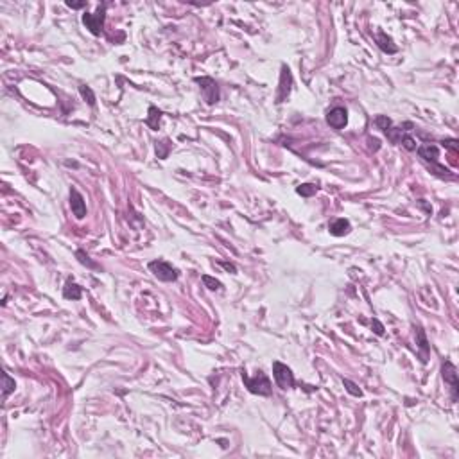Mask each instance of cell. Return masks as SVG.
<instances>
[{
  "label": "cell",
  "instance_id": "cell-1",
  "mask_svg": "<svg viewBox=\"0 0 459 459\" xmlns=\"http://www.w3.org/2000/svg\"><path fill=\"white\" fill-rule=\"evenodd\" d=\"M240 377H242L244 386L248 387L249 393L253 395H260V397H271L273 395V384L269 380V377L264 373V371H257L255 377H249L246 371H240Z\"/></svg>",
  "mask_w": 459,
  "mask_h": 459
},
{
  "label": "cell",
  "instance_id": "cell-2",
  "mask_svg": "<svg viewBox=\"0 0 459 459\" xmlns=\"http://www.w3.org/2000/svg\"><path fill=\"white\" fill-rule=\"evenodd\" d=\"M147 267H149V271L153 273L158 280H161V282H174V280H178V277H180V273H178L176 267H172L165 260H153V262H149Z\"/></svg>",
  "mask_w": 459,
  "mask_h": 459
},
{
  "label": "cell",
  "instance_id": "cell-3",
  "mask_svg": "<svg viewBox=\"0 0 459 459\" xmlns=\"http://www.w3.org/2000/svg\"><path fill=\"white\" fill-rule=\"evenodd\" d=\"M273 377H275V382L278 384V387H282V389H291L296 384L293 370L287 364H282L280 360L273 362Z\"/></svg>",
  "mask_w": 459,
  "mask_h": 459
},
{
  "label": "cell",
  "instance_id": "cell-4",
  "mask_svg": "<svg viewBox=\"0 0 459 459\" xmlns=\"http://www.w3.org/2000/svg\"><path fill=\"white\" fill-rule=\"evenodd\" d=\"M104 20H106V4L97 7V11L94 15H90V13H84L83 15V23L94 36H99L100 34L102 27H104Z\"/></svg>",
  "mask_w": 459,
  "mask_h": 459
},
{
  "label": "cell",
  "instance_id": "cell-5",
  "mask_svg": "<svg viewBox=\"0 0 459 459\" xmlns=\"http://www.w3.org/2000/svg\"><path fill=\"white\" fill-rule=\"evenodd\" d=\"M441 375L445 384L448 386V391H450V399L452 402L458 400V391H459V382H458V368L450 362V360H445L441 364Z\"/></svg>",
  "mask_w": 459,
  "mask_h": 459
},
{
  "label": "cell",
  "instance_id": "cell-6",
  "mask_svg": "<svg viewBox=\"0 0 459 459\" xmlns=\"http://www.w3.org/2000/svg\"><path fill=\"white\" fill-rule=\"evenodd\" d=\"M196 83L200 84L203 99L206 100V104H216L219 100V86L212 78H196Z\"/></svg>",
  "mask_w": 459,
  "mask_h": 459
},
{
  "label": "cell",
  "instance_id": "cell-7",
  "mask_svg": "<svg viewBox=\"0 0 459 459\" xmlns=\"http://www.w3.org/2000/svg\"><path fill=\"white\" fill-rule=\"evenodd\" d=\"M326 124L334 129H343L348 124V111L343 106H338L326 113Z\"/></svg>",
  "mask_w": 459,
  "mask_h": 459
},
{
  "label": "cell",
  "instance_id": "cell-8",
  "mask_svg": "<svg viewBox=\"0 0 459 459\" xmlns=\"http://www.w3.org/2000/svg\"><path fill=\"white\" fill-rule=\"evenodd\" d=\"M70 208H72V214L76 216V219H84V217H86V203H84V198L76 188H70Z\"/></svg>",
  "mask_w": 459,
  "mask_h": 459
},
{
  "label": "cell",
  "instance_id": "cell-9",
  "mask_svg": "<svg viewBox=\"0 0 459 459\" xmlns=\"http://www.w3.org/2000/svg\"><path fill=\"white\" fill-rule=\"evenodd\" d=\"M328 232L334 237H344L352 232V224H350L348 219H343V217H338V219H332L328 222Z\"/></svg>",
  "mask_w": 459,
  "mask_h": 459
},
{
  "label": "cell",
  "instance_id": "cell-10",
  "mask_svg": "<svg viewBox=\"0 0 459 459\" xmlns=\"http://www.w3.org/2000/svg\"><path fill=\"white\" fill-rule=\"evenodd\" d=\"M375 40H377V45H379V49H380L382 52H386V54H397V52H399V47L393 43V38H391V36H387L386 33H382V31H377Z\"/></svg>",
  "mask_w": 459,
  "mask_h": 459
},
{
  "label": "cell",
  "instance_id": "cell-11",
  "mask_svg": "<svg viewBox=\"0 0 459 459\" xmlns=\"http://www.w3.org/2000/svg\"><path fill=\"white\" fill-rule=\"evenodd\" d=\"M416 344H418V350H420V357L421 362H427L429 359V352H431V346H429V341L425 338V332L421 326H416Z\"/></svg>",
  "mask_w": 459,
  "mask_h": 459
},
{
  "label": "cell",
  "instance_id": "cell-12",
  "mask_svg": "<svg viewBox=\"0 0 459 459\" xmlns=\"http://www.w3.org/2000/svg\"><path fill=\"white\" fill-rule=\"evenodd\" d=\"M418 155H420V158H423L425 161H432V163H436L438 158H439V147L434 144H423L418 147Z\"/></svg>",
  "mask_w": 459,
  "mask_h": 459
},
{
  "label": "cell",
  "instance_id": "cell-13",
  "mask_svg": "<svg viewBox=\"0 0 459 459\" xmlns=\"http://www.w3.org/2000/svg\"><path fill=\"white\" fill-rule=\"evenodd\" d=\"M291 92V72L287 68H282V79H280V94H278V102H282L285 97H289Z\"/></svg>",
  "mask_w": 459,
  "mask_h": 459
},
{
  "label": "cell",
  "instance_id": "cell-14",
  "mask_svg": "<svg viewBox=\"0 0 459 459\" xmlns=\"http://www.w3.org/2000/svg\"><path fill=\"white\" fill-rule=\"evenodd\" d=\"M63 296H65L67 299H81V296H83V289L79 287L76 282L68 280V282L65 283V287H63Z\"/></svg>",
  "mask_w": 459,
  "mask_h": 459
},
{
  "label": "cell",
  "instance_id": "cell-15",
  "mask_svg": "<svg viewBox=\"0 0 459 459\" xmlns=\"http://www.w3.org/2000/svg\"><path fill=\"white\" fill-rule=\"evenodd\" d=\"M160 117H161V111L158 110V108H155V106H151L149 117H147L145 124L149 127H153V129H158V126H160Z\"/></svg>",
  "mask_w": 459,
  "mask_h": 459
},
{
  "label": "cell",
  "instance_id": "cell-16",
  "mask_svg": "<svg viewBox=\"0 0 459 459\" xmlns=\"http://www.w3.org/2000/svg\"><path fill=\"white\" fill-rule=\"evenodd\" d=\"M296 192L299 196H303V198H310V196H314L318 192V185H314V183H303V185H299L296 188Z\"/></svg>",
  "mask_w": 459,
  "mask_h": 459
},
{
  "label": "cell",
  "instance_id": "cell-17",
  "mask_svg": "<svg viewBox=\"0 0 459 459\" xmlns=\"http://www.w3.org/2000/svg\"><path fill=\"white\" fill-rule=\"evenodd\" d=\"M2 380H4V391H2V397H4V400H6L7 397H9V395L15 391V387H17V386H15V380H13L11 377L7 375V373H4V375H2Z\"/></svg>",
  "mask_w": 459,
  "mask_h": 459
},
{
  "label": "cell",
  "instance_id": "cell-18",
  "mask_svg": "<svg viewBox=\"0 0 459 459\" xmlns=\"http://www.w3.org/2000/svg\"><path fill=\"white\" fill-rule=\"evenodd\" d=\"M201 280L205 283V287L210 289V291H219V289H222V283L219 282V280H216L214 277H210V275H203Z\"/></svg>",
  "mask_w": 459,
  "mask_h": 459
},
{
  "label": "cell",
  "instance_id": "cell-19",
  "mask_svg": "<svg viewBox=\"0 0 459 459\" xmlns=\"http://www.w3.org/2000/svg\"><path fill=\"white\" fill-rule=\"evenodd\" d=\"M76 257H78V260L81 262V264H83V266L90 267V269H99V266H97L95 262H92L88 255L84 253V251H81V249H78V251H76Z\"/></svg>",
  "mask_w": 459,
  "mask_h": 459
},
{
  "label": "cell",
  "instance_id": "cell-20",
  "mask_svg": "<svg viewBox=\"0 0 459 459\" xmlns=\"http://www.w3.org/2000/svg\"><path fill=\"white\" fill-rule=\"evenodd\" d=\"M343 384L346 387V391L352 395V397H362V389H359V386L355 382L348 380V379H343Z\"/></svg>",
  "mask_w": 459,
  "mask_h": 459
},
{
  "label": "cell",
  "instance_id": "cell-21",
  "mask_svg": "<svg viewBox=\"0 0 459 459\" xmlns=\"http://www.w3.org/2000/svg\"><path fill=\"white\" fill-rule=\"evenodd\" d=\"M79 94L83 95V99L86 100L90 106H95V95L88 86H79Z\"/></svg>",
  "mask_w": 459,
  "mask_h": 459
},
{
  "label": "cell",
  "instance_id": "cell-22",
  "mask_svg": "<svg viewBox=\"0 0 459 459\" xmlns=\"http://www.w3.org/2000/svg\"><path fill=\"white\" fill-rule=\"evenodd\" d=\"M169 149H171V145H169V140H163V142H160V144H156V155H158V158H167V155H169Z\"/></svg>",
  "mask_w": 459,
  "mask_h": 459
},
{
  "label": "cell",
  "instance_id": "cell-23",
  "mask_svg": "<svg viewBox=\"0 0 459 459\" xmlns=\"http://www.w3.org/2000/svg\"><path fill=\"white\" fill-rule=\"evenodd\" d=\"M375 124L379 126V129H382V131L386 133L387 129L391 127V119H387L386 115H379V117L375 119Z\"/></svg>",
  "mask_w": 459,
  "mask_h": 459
},
{
  "label": "cell",
  "instance_id": "cell-24",
  "mask_svg": "<svg viewBox=\"0 0 459 459\" xmlns=\"http://www.w3.org/2000/svg\"><path fill=\"white\" fill-rule=\"evenodd\" d=\"M400 144L404 145L407 151H416V140L413 137H409V135H404L402 140H400Z\"/></svg>",
  "mask_w": 459,
  "mask_h": 459
},
{
  "label": "cell",
  "instance_id": "cell-25",
  "mask_svg": "<svg viewBox=\"0 0 459 459\" xmlns=\"http://www.w3.org/2000/svg\"><path fill=\"white\" fill-rule=\"evenodd\" d=\"M371 326H373V330H375L377 336H384V325H382L379 319H373L371 321Z\"/></svg>",
  "mask_w": 459,
  "mask_h": 459
},
{
  "label": "cell",
  "instance_id": "cell-26",
  "mask_svg": "<svg viewBox=\"0 0 459 459\" xmlns=\"http://www.w3.org/2000/svg\"><path fill=\"white\" fill-rule=\"evenodd\" d=\"M67 6L72 7V9H81V7L86 6V2H70V0H67Z\"/></svg>",
  "mask_w": 459,
  "mask_h": 459
},
{
  "label": "cell",
  "instance_id": "cell-27",
  "mask_svg": "<svg viewBox=\"0 0 459 459\" xmlns=\"http://www.w3.org/2000/svg\"><path fill=\"white\" fill-rule=\"evenodd\" d=\"M221 266H222V267H226L228 271L237 273V269H235V266H233V264H228V262H221Z\"/></svg>",
  "mask_w": 459,
  "mask_h": 459
}]
</instances>
